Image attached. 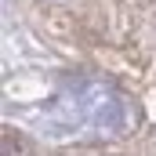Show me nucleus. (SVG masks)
Returning <instances> with one entry per match:
<instances>
[{
    "mask_svg": "<svg viewBox=\"0 0 156 156\" xmlns=\"http://www.w3.org/2000/svg\"><path fill=\"white\" fill-rule=\"evenodd\" d=\"M4 156H22V145H18V138L7 131L4 134Z\"/></svg>",
    "mask_w": 156,
    "mask_h": 156,
    "instance_id": "1",
    "label": "nucleus"
}]
</instances>
